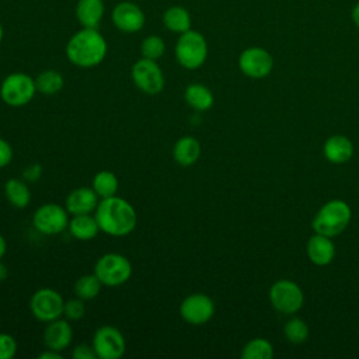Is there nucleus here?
<instances>
[{"label": "nucleus", "mask_w": 359, "mask_h": 359, "mask_svg": "<svg viewBox=\"0 0 359 359\" xmlns=\"http://www.w3.org/2000/svg\"><path fill=\"white\" fill-rule=\"evenodd\" d=\"M100 230L111 237L129 236L137 224V213L132 203L118 195L102 198L94 212Z\"/></svg>", "instance_id": "1"}, {"label": "nucleus", "mask_w": 359, "mask_h": 359, "mask_svg": "<svg viewBox=\"0 0 359 359\" xmlns=\"http://www.w3.org/2000/svg\"><path fill=\"white\" fill-rule=\"evenodd\" d=\"M108 45L98 28H83L74 32L66 43V57L80 69H91L104 62Z\"/></svg>", "instance_id": "2"}, {"label": "nucleus", "mask_w": 359, "mask_h": 359, "mask_svg": "<svg viewBox=\"0 0 359 359\" xmlns=\"http://www.w3.org/2000/svg\"><path fill=\"white\" fill-rule=\"evenodd\" d=\"M351 217L349 205L342 199H332L320 208L313 219V229L316 233L332 238L348 227Z\"/></svg>", "instance_id": "3"}, {"label": "nucleus", "mask_w": 359, "mask_h": 359, "mask_svg": "<svg viewBox=\"0 0 359 359\" xmlns=\"http://www.w3.org/2000/svg\"><path fill=\"white\" fill-rule=\"evenodd\" d=\"M206 38L195 29H188L180 34L175 43V59L187 70L199 69L208 59Z\"/></svg>", "instance_id": "4"}, {"label": "nucleus", "mask_w": 359, "mask_h": 359, "mask_svg": "<svg viewBox=\"0 0 359 359\" xmlns=\"http://www.w3.org/2000/svg\"><path fill=\"white\" fill-rule=\"evenodd\" d=\"M130 261L118 252H107L101 255L95 264L93 272L100 279L102 286L116 287L126 283L132 276Z\"/></svg>", "instance_id": "5"}, {"label": "nucleus", "mask_w": 359, "mask_h": 359, "mask_svg": "<svg viewBox=\"0 0 359 359\" xmlns=\"http://www.w3.org/2000/svg\"><path fill=\"white\" fill-rule=\"evenodd\" d=\"M35 93H38L35 79L22 72L10 73L0 84L1 101L13 108H20L29 104Z\"/></svg>", "instance_id": "6"}, {"label": "nucleus", "mask_w": 359, "mask_h": 359, "mask_svg": "<svg viewBox=\"0 0 359 359\" xmlns=\"http://www.w3.org/2000/svg\"><path fill=\"white\" fill-rule=\"evenodd\" d=\"M130 76L136 88L147 95H157L164 90L165 79L157 60L137 59L132 66Z\"/></svg>", "instance_id": "7"}, {"label": "nucleus", "mask_w": 359, "mask_h": 359, "mask_svg": "<svg viewBox=\"0 0 359 359\" xmlns=\"http://www.w3.org/2000/svg\"><path fill=\"white\" fill-rule=\"evenodd\" d=\"M65 299L52 287H41L29 299V310L41 323H49L63 317Z\"/></svg>", "instance_id": "8"}, {"label": "nucleus", "mask_w": 359, "mask_h": 359, "mask_svg": "<svg viewBox=\"0 0 359 359\" xmlns=\"http://www.w3.org/2000/svg\"><path fill=\"white\" fill-rule=\"evenodd\" d=\"M69 220L67 209L55 202L41 205L32 215V224L35 230L45 236H56L65 231Z\"/></svg>", "instance_id": "9"}, {"label": "nucleus", "mask_w": 359, "mask_h": 359, "mask_svg": "<svg viewBox=\"0 0 359 359\" xmlns=\"http://www.w3.org/2000/svg\"><path fill=\"white\" fill-rule=\"evenodd\" d=\"M269 300L279 313L294 314L303 307L304 296L297 283L289 279H280L271 286Z\"/></svg>", "instance_id": "10"}, {"label": "nucleus", "mask_w": 359, "mask_h": 359, "mask_svg": "<svg viewBox=\"0 0 359 359\" xmlns=\"http://www.w3.org/2000/svg\"><path fill=\"white\" fill-rule=\"evenodd\" d=\"M91 345L100 359H119L126 351L125 337L114 325L98 327L93 335Z\"/></svg>", "instance_id": "11"}, {"label": "nucleus", "mask_w": 359, "mask_h": 359, "mask_svg": "<svg viewBox=\"0 0 359 359\" xmlns=\"http://www.w3.org/2000/svg\"><path fill=\"white\" fill-rule=\"evenodd\" d=\"M215 314V303L205 293H191L180 304L181 318L191 325L206 324Z\"/></svg>", "instance_id": "12"}, {"label": "nucleus", "mask_w": 359, "mask_h": 359, "mask_svg": "<svg viewBox=\"0 0 359 359\" xmlns=\"http://www.w3.org/2000/svg\"><path fill=\"white\" fill-rule=\"evenodd\" d=\"M238 67L250 79H264L273 67L271 53L259 46H250L238 56Z\"/></svg>", "instance_id": "13"}, {"label": "nucleus", "mask_w": 359, "mask_h": 359, "mask_svg": "<svg viewBox=\"0 0 359 359\" xmlns=\"http://www.w3.org/2000/svg\"><path fill=\"white\" fill-rule=\"evenodd\" d=\"M114 27L125 34L139 32L146 22L143 10L133 1H121L111 11Z\"/></svg>", "instance_id": "14"}, {"label": "nucleus", "mask_w": 359, "mask_h": 359, "mask_svg": "<svg viewBox=\"0 0 359 359\" xmlns=\"http://www.w3.org/2000/svg\"><path fill=\"white\" fill-rule=\"evenodd\" d=\"M42 337L43 344L48 349H53L57 352L65 351L66 348L70 346L73 341V328L70 325V321L66 320L65 317H60L46 323Z\"/></svg>", "instance_id": "15"}, {"label": "nucleus", "mask_w": 359, "mask_h": 359, "mask_svg": "<svg viewBox=\"0 0 359 359\" xmlns=\"http://www.w3.org/2000/svg\"><path fill=\"white\" fill-rule=\"evenodd\" d=\"M98 202V195L91 187H79L67 194L65 208L67 209L70 216L94 213Z\"/></svg>", "instance_id": "16"}, {"label": "nucleus", "mask_w": 359, "mask_h": 359, "mask_svg": "<svg viewBox=\"0 0 359 359\" xmlns=\"http://www.w3.org/2000/svg\"><path fill=\"white\" fill-rule=\"evenodd\" d=\"M307 255L309 259L318 266L328 265L335 257V247L331 237L318 233L311 236L307 243Z\"/></svg>", "instance_id": "17"}, {"label": "nucleus", "mask_w": 359, "mask_h": 359, "mask_svg": "<svg viewBox=\"0 0 359 359\" xmlns=\"http://www.w3.org/2000/svg\"><path fill=\"white\" fill-rule=\"evenodd\" d=\"M74 13L83 28H98L104 18L105 6L102 0H79Z\"/></svg>", "instance_id": "18"}, {"label": "nucleus", "mask_w": 359, "mask_h": 359, "mask_svg": "<svg viewBox=\"0 0 359 359\" xmlns=\"http://www.w3.org/2000/svg\"><path fill=\"white\" fill-rule=\"evenodd\" d=\"M323 153L330 163L344 164L351 160L353 154V144L344 135H332L325 140Z\"/></svg>", "instance_id": "19"}, {"label": "nucleus", "mask_w": 359, "mask_h": 359, "mask_svg": "<svg viewBox=\"0 0 359 359\" xmlns=\"http://www.w3.org/2000/svg\"><path fill=\"white\" fill-rule=\"evenodd\" d=\"M201 157V143L194 136H181L172 146V158L181 167L195 164Z\"/></svg>", "instance_id": "20"}, {"label": "nucleus", "mask_w": 359, "mask_h": 359, "mask_svg": "<svg viewBox=\"0 0 359 359\" xmlns=\"http://www.w3.org/2000/svg\"><path fill=\"white\" fill-rule=\"evenodd\" d=\"M67 230L73 238L79 241H90L98 236L100 226L93 213L86 215H74L70 217Z\"/></svg>", "instance_id": "21"}, {"label": "nucleus", "mask_w": 359, "mask_h": 359, "mask_svg": "<svg viewBox=\"0 0 359 359\" xmlns=\"http://www.w3.org/2000/svg\"><path fill=\"white\" fill-rule=\"evenodd\" d=\"M164 27L174 34H182L191 29L192 20L189 11L182 6H171L163 14Z\"/></svg>", "instance_id": "22"}, {"label": "nucleus", "mask_w": 359, "mask_h": 359, "mask_svg": "<svg viewBox=\"0 0 359 359\" xmlns=\"http://www.w3.org/2000/svg\"><path fill=\"white\" fill-rule=\"evenodd\" d=\"M184 100L185 102L195 111H208L212 108L215 98L212 91L199 83L189 84L184 91Z\"/></svg>", "instance_id": "23"}, {"label": "nucleus", "mask_w": 359, "mask_h": 359, "mask_svg": "<svg viewBox=\"0 0 359 359\" xmlns=\"http://www.w3.org/2000/svg\"><path fill=\"white\" fill-rule=\"evenodd\" d=\"M4 196L17 209H24L31 201V191L24 180L10 178L4 184Z\"/></svg>", "instance_id": "24"}, {"label": "nucleus", "mask_w": 359, "mask_h": 359, "mask_svg": "<svg viewBox=\"0 0 359 359\" xmlns=\"http://www.w3.org/2000/svg\"><path fill=\"white\" fill-rule=\"evenodd\" d=\"M35 86L38 93L43 95H53L63 88L65 79L60 72L55 69H46L35 77Z\"/></svg>", "instance_id": "25"}, {"label": "nucleus", "mask_w": 359, "mask_h": 359, "mask_svg": "<svg viewBox=\"0 0 359 359\" xmlns=\"http://www.w3.org/2000/svg\"><path fill=\"white\" fill-rule=\"evenodd\" d=\"M91 188L95 191L98 198H109L116 195L118 188H119V181L118 177L108 170H101L98 171L91 182Z\"/></svg>", "instance_id": "26"}, {"label": "nucleus", "mask_w": 359, "mask_h": 359, "mask_svg": "<svg viewBox=\"0 0 359 359\" xmlns=\"http://www.w3.org/2000/svg\"><path fill=\"white\" fill-rule=\"evenodd\" d=\"M101 287H102V283L93 272V273H86V275H81L80 278H77V280L74 282L73 290L77 297L87 302V300L95 299L100 294Z\"/></svg>", "instance_id": "27"}, {"label": "nucleus", "mask_w": 359, "mask_h": 359, "mask_svg": "<svg viewBox=\"0 0 359 359\" xmlns=\"http://www.w3.org/2000/svg\"><path fill=\"white\" fill-rule=\"evenodd\" d=\"M273 356V346L265 338H254L248 341L243 351V359H271Z\"/></svg>", "instance_id": "28"}, {"label": "nucleus", "mask_w": 359, "mask_h": 359, "mask_svg": "<svg viewBox=\"0 0 359 359\" xmlns=\"http://www.w3.org/2000/svg\"><path fill=\"white\" fill-rule=\"evenodd\" d=\"M165 52V43L158 35H147L140 43L142 57L158 60Z\"/></svg>", "instance_id": "29"}, {"label": "nucleus", "mask_w": 359, "mask_h": 359, "mask_svg": "<svg viewBox=\"0 0 359 359\" xmlns=\"http://www.w3.org/2000/svg\"><path fill=\"white\" fill-rule=\"evenodd\" d=\"M285 337L292 344H302L309 337V327L300 318H290L283 328Z\"/></svg>", "instance_id": "30"}, {"label": "nucleus", "mask_w": 359, "mask_h": 359, "mask_svg": "<svg viewBox=\"0 0 359 359\" xmlns=\"http://www.w3.org/2000/svg\"><path fill=\"white\" fill-rule=\"evenodd\" d=\"M86 314V304L84 300L80 297H73L69 300H65L63 307V317L69 321H79Z\"/></svg>", "instance_id": "31"}, {"label": "nucleus", "mask_w": 359, "mask_h": 359, "mask_svg": "<svg viewBox=\"0 0 359 359\" xmlns=\"http://www.w3.org/2000/svg\"><path fill=\"white\" fill-rule=\"evenodd\" d=\"M18 344L11 334L0 332V359H13L17 353Z\"/></svg>", "instance_id": "32"}, {"label": "nucleus", "mask_w": 359, "mask_h": 359, "mask_svg": "<svg viewBox=\"0 0 359 359\" xmlns=\"http://www.w3.org/2000/svg\"><path fill=\"white\" fill-rule=\"evenodd\" d=\"M72 358L74 359H95L97 355L94 352L93 345H87V344H79L74 346V349L72 351Z\"/></svg>", "instance_id": "33"}, {"label": "nucleus", "mask_w": 359, "mask_h": 359, "mask_svg": "<svg viewBox=\"0 0 359 359\" xmlns=\"http://www.w3.org/2000/svg\"><path fill=\"white\" fill-rule=\"evenodd\" d=\"M13 154L14 151L11 144L6 139L0 137V168H4L11 163Z\"/></svg>", "instance_id": "34"}, {"label": "nucleus", "mask_w": 359, "mask_h": 359, "mask_svg": "<svg viewBox=\"0 0 359 359\" xmlns=\"http://www.w3.org/2000/svg\"><path fill=\"white\" fill-rule=\"evenodd\" d=\"M41 175V167L39 165H34V167H27V170L24 171V178L27 181H35L38 180V177Z\"/></svg>", "instance_id": "35"}, {"label": "nucleus", "mask_w": 359, "mask_h": 359, "mask_svg": "<svg viewBox=\"0 0 359 359\" xmlns=\"http://www.w3.org/2000/svg\"><path fill=\"white\" fill-rule=\"evenodd\" d=\"M38 358H41V359H60L62 358V352H57V351L46 348V351H43V352H41L38 355Z\"/></svg>", "instance_id": "36"}, {"label": "nucleus", "mask_w": 359, "mask_h": 359, "mask_svg": "<svg viewBox=\"0 0 359 359\" xmlns=\"http://www.w3.org/2000/svg\"><path fill=\"white\" fill-rule=\"evenodd\" d=\"M352 21L359 28V1L352 8Z\"/></svg>", "instance_id": "37"}, {"label": "nucleus", "mask_w": 359, "mask_h": 359, "mask_svg": "<svg viewBox=\"0 0 359 359\" xmlns=\"http://www.w3.org/2000/svg\"><path fill=\"white\" fill-rule=\"evenodd\" d=\"M6 252H7V241L4 236L0 233V259L6 255Z\"/></svg>", "instance_id": "38"}, {"label": "nucleus", "mask_w": 359, "mask_h": 359, "mask_svg": "<svg viewBox=\"0 0 359 359\" xmlns=\"http://www.w3.org/2000/svg\"><path fill=\"white\" fill-rule=\"evenodd\" d=\"M7 276H8L7 265H6V264H3V262H1V259H0V283H1L3 280H6V279H7Z\"/></svg>", "instance_id": "39"}, {"label": "nucleus", "mask_w": 359, "mask_h": 359, "mask_svg": "<svg viewBox=\"0 0 359 359\" xmlns=\"http://www.w3.org/2000/svg\"><path fill=\"white\" fill-rule=\"evenodd\" d=\"M3 36H4V29H3V25H1V22H0V45H1Z\"/></svg>", "instance_id": "40"}]
</instances>
